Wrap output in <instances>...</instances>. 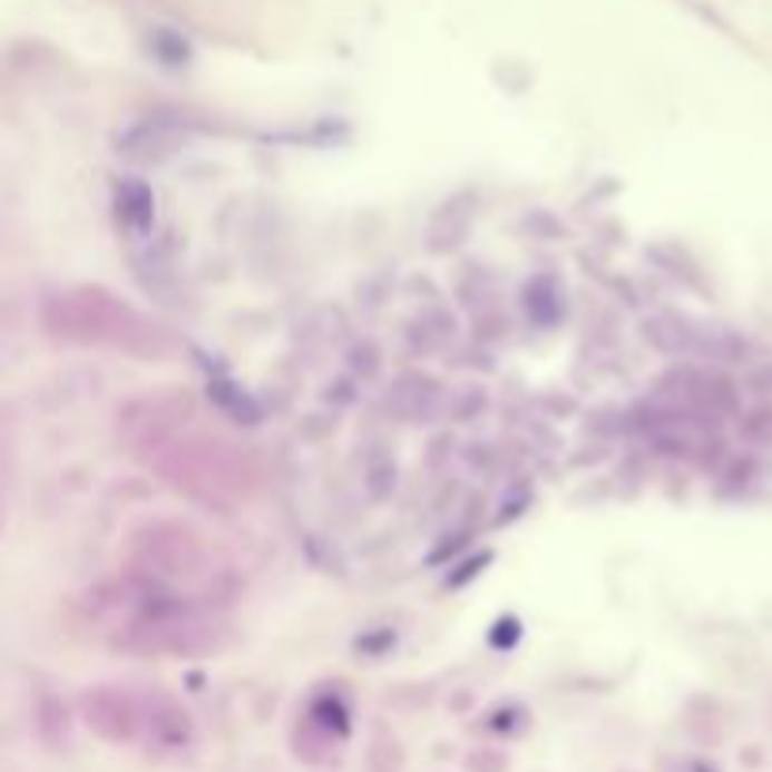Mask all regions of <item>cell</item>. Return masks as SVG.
<instances>
[{"mask_svg": "<svg viewBox=\"0 0 772 772\" xmlns=\"http://www.w3.org/2000/svg\"><path fill=\"white\" fill-rule=\"evenodd\" d=\"M128 449L170 487L207 505H234L261 482L253 460L219 433L196 426L193 411L177 400H140L121 414Z\"/></svg>", "mask_w": 772, "mask_h": 772, "instance_id": "6da1fadb", "label": "cell"}, {"mask_svg": "<svg viewBox=\"0 0 772 772\" xmlns=\"http://www.w3.org/2000/svg\"><path fill=\"white\" fill-rule=\"evenodd\" d=\"M46 329L61 340L87 343V348H114L152 359L163 354L170 343L158 332L147 316H140L133 305L106 291H91V286H79V291L53 294L46 302Z\"/></svg>", "mask_w": 772, "mask_h": 772, "instance_id": "7a4b0ae2", "label": "cell"}]
</instances>
